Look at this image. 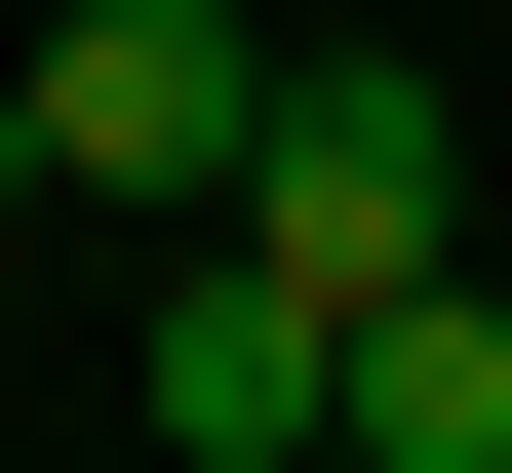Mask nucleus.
I'll list each match as a JSON object with an SVG mask.
<instances>
[{"instance_id": "nucleus-1", "label": "nucleus", "mask_w": 512, "mask_h": 473, "mask_svg": "<svg viewBox=\"0 0 512 473\" xmlns=\"http://www.w3.org/2000/svg\"><path fill=\"white\" fill-rule=\"evenodd\" d=\"M237 119H276L237 0H40V40H0V198H40V237H197Z\"/></svg>"}, {"instance_id": "nucleus-2", "label": "nucleus", "mask_w": 512, "mask_h": 473, "mask_svg": "<svg viewBox=\"0 0 512 473\" xmlns=\"http://www.w3.org/2000/svg\"><path fill=\"white\" fill-rule=\"evenodd\" d=\"M119 395H158V473H316V395H355V276L197 198V237H158V316H119Z\"/></svg>"}, {"instance_id": "nucleus-3", "label": "nucleus", "mask_w": 512, "mask_h": 473, "mask_svg": "<svg viewBox=\"0 0 512 473\" xmlns=\"http://www.w3.org/2000/svg\"><path fill=\"white\" fill-rule=\"evenodd\" d=\"M237 237H316V276H434V237H473V79H434V40H276V119H237Z\"/></svg>"}, {"instance_id": "nucleus-4", "label": "nucleus", "mask_w": 512, "mask_h": 473, "mask_svg": "<svg viewBox=\"0 0 512 473\" xmlns=\"http://www.w3.org/2000/svg\"><path fill=\"white\" fill-rule=\"evenodd\" d=\"M316 473H512V276L434 237V276H355V395H316Z\"/></svg>"}, {"instance_id": "nucleus-5", "label": "nucleus", "mask_w": 512, "mask_h": 473, "mask_svg": "<svg viewBox=\"0 0 512 473\" xmlns=\"http://www.w3.org/2000/svg\"><path fill=\"white\" fill-rule=\"evenodd\" d=\"M0 316H40V198H0Z\"/></svg>"}]
</instances>
